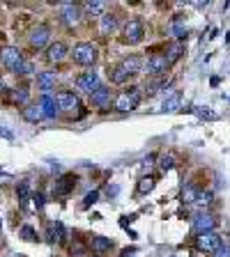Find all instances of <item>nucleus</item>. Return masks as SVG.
I'll return each mask as SVG.
<instances>
[{
    "mask_svg": "<svg viewBox=\"0 0 230 257\" xmlns=\"http://www.w3.org/2000/svg\"><path fill=\"white\" fill-rule=\"evenodd\" d=\"M138 104H140V90H138V87H129V90H124L117 94L113 108L117 113H129V110L138 108Z\"/></svg>",
    "mask_w": 230,
    "mask_h": 257,
    "instance_id": "obj_1",
    "label": "nucleus"
},
{
    "mask_svg": "<svg viewBox=\"0 0 230 257\" xmlns=\"http://www.w3.org/2000/svg\"><path fill=\"white\" fill-rule=\"evenodd\" d=\"M145 35V28H143V21L140 19H129L122 28V42L124 44H138Z\"/></svg>",
    "mask_w": 230,
    "mask_h": 257,
    "instance_id": "obj_2",
    "label": "nucleus"
},
{
    "mask_svg": "<svg viewBox=\"0 0 230 257\" xmlns=\"http://www.w3.org/2000/svg\"><path fill=\"white\" fill-rule=\"evenodd\" d=\"M71 58L76 64H94L97 60V48L88 42H81V44L74 46V51H71Z\"/></svg>",
    "mask_w": 230,
    "mask_h": 257,
    "instance_id": "obj_3",
    "label": "nucleus"
},
{
    "mask_svg": "<svg viewBox=\"0 0 230 257\" xmlns=\"http://www.w3.org/2000/svg\"><path fill=\"white\" fill-rule=\"evenodd\" d=\"M48 37H51V30H48V25L39 23V25H35V28L30 30V35H28V42H30L32 48H44L46 42H48Z\"/></svg>",
    "mask_w": 230,
    "mask_h": 257,
    "instance_id": "obj_4",
    "label": "nucleus"
},
{
    "mask_svg": "<svg viewBox=\"0 0 230 257\" xmlns=\"http://www.w3.org/2000/svg\"><path fill=\"white\" fill-rule=\"evenodd\" d=\"M0 60H2V64H5L9 71H16V69H19V64L23 62V55H21V51H19V48H14V46H7V48H2Z\"/></svg>",
    "mask_w": 230,
    "mask_h": 257,
    "instance_id": "obj_5",
    "label": "nucleus"
},
{
    "mask_svg": "<svg viewBox=\"0 0 230 257\" xmlns=\"http://www.w3.org/2000/svg\"><path fill=\"white\" fill-rule=\"evenodd\" d=\"M60 19L65 25H76L78 19H81V9H78V5H74V2H62L60 5Z\"/></svg>",
    "mask_w": 230,
    "mask_h": 257,
    "instance_id": "obj_6",
    "label": "nucleus"
},
{
    "mask_svg": "<svg viewBox=\"0 0 230 257\" xmlns=\"http://www.w3.org/2000/svg\"><path fill=\"white\" fill-rule=\"evenodd\" d=\"M196 246H198L200 250H212V253H214L216 248H221L223 246V241H221V236L216 235V232H205V235H198Z\"/></svg>",
    "mask_w": 230,
    "mask_h": 257,
    "instance_id": "obj_7",
    "label": "nucleus"
},
{
    "mask_svg": "<svg viewBox=\"0 0 230 257\" xmlns=\"http://www.w3.org/2000/svg\"><path fill=\"white\" fill-rule=\"evenodd\" d=\"M76 85H78V90H85V92H90V94L97 90V87H101L97 71H83V74L76 78Z\"/></svg>",
    "mask_w": 230,
    "mask_h": 257,
    "instance_id": "obj_8",
    "label": "nucleus"
},
{
    "mask_svg": "<svg viewBox=\"0 0 230 257\" xmlns=\"http://www.w3.org/2000/svg\"><path fill=\"white\" fill-rule=\"evenodd\" d=\"M55 104H58V108L65 110V113H71V110H76V108L81 106V104H78V97L71 94V92H58V94H55Z\"/></svg>",
    "mask_w": 230,
    "mask_h": 257,
    "instance_id": "obj_9",
    "label": "nucleus"
},
{
    "mask_svg": "<svg viewBox=\"0 0 230 257\" xmlns=\"http://www.w3.org/2000/svg\"><path fill=\"white\" fill-rule=\"evenodd\" d=\"M74 186H76V177H74V174H62L60 179L53 184V193L58 197L69 195V193L74 191Z\"/></svg>",
    "mask_w": 230,
    "mask_h": 257,
    "instance_id": "obj_10",
    "label": "nucleus"
},
{
    "mask_svg": "<svg viewBox=\"0 0 230 257\" xmlns=\"http://www.w3.org/2000/svg\"><path fill=\"white\" fill-rule=\"evenodd\" d=\"M216 227V218L212 214H200L198 218L193 220V230L198 232V235H205V232H214Z\"/></svg>",
    "mask_w": 230,
    "mask_h": 257,
    "instance_id": "obj_11",
    "label": "nucleus"
},
{
    "mask_svg": "<svg viewBox=\"0 0 230 257\" xmlns=\"http://www.w3.org/2000/svg\"><path fill=\"white\" fill-rule=\"evenodd\" d=\"M168 60H166V55H159V53H154L150 60H147V74H152V76H161L166 69H168Z\"/></svg>",
    "mask_w": 230,
    "mask_h": 257,
    "instance_id": "obj_12",
    "label": "nucleus"
},
{
    "mask_svg": "<svg viewBox=\"0 0 230 257\" xmlns=\"http://www.w3.org/2000/svg\"><path fill=\"white\" fill-rule=\"evenodd\" d=\"M90 101H92V106H97V108H108L111 106V90L101 85V87H97L90 94Z\"/></svg>",
    "mask_w": 230,
    "mask_h": 257,
    "instance_id": "obj_13",
    "label": "nucleus"
},
{
    "mask_svg": "<svg viewBox=\"0 0 230 257\" xmlns=\"http://www.w3.org/2000/svg\"><path fill=\"white\" fill-rule=\"evenodd\" d=\"M39 108H42L44 117H48V120H53L55 115H58V104H55V97H51V94H42Z\"/></svg>",
    "mask_w": 230,
    "mask_h": 257,
    "instance_id": "obj_14",
    "label": "nucleus"
},
{
    "mask_svg": "<svg viewBox=\"0 0 230 257\" xmlns=\"http://www.w3.org/2000/svg\"><path fill=\"white\" fill-rule=\"evenodd\" d=\"M46 232H48V239H51L53 243H62V241H65V236H67L65 225H62L60 220H51L48 227H46Z\"/></svg>",
    "mask_w": 230,
    "mask_h": 257,
    "instance_id": "obj_15",
    "label": "nucleus"
},
{
    "mask_svg": "<svg viewBox=\"0 0 230 257\" xmlns=\"http://www.w3.org/2000/svg\"><path fill=\"white\" fill-rule=\"evenodd\" d=\"M28 99H30V94H28L25 87H12V90L7 92V101L12 106H25Z\"/></svg>",
    "mask_w": 230,
    "mask_h": 257,
    "instance_id": "obj_16",
    "label": "nucleus"
},
{
    "mask_svg": "<svg viewBox=\"0 0 230 257\" xmlns=\"http://www.w3.org/2000/svg\"><path fill=\"white\" fill-rule=\"evenodd\" d=\"M65 55H67V46L62 44V42H55V44L48 46V51H46V60L48 62H62L65 60Z\"/></svg>",
    "mask_w": 230,
    "mask_h": 257,
    "instance_id": "obj_17",
    "label": "nucleus"
},
{
    "mask_svg": "<svg viewBox=\"0 0 230 257\" xmlns=\"http://www.w3.org/2000/svg\"><path fill=\"white\" fill-rule=\"evenodd\" d=\"M37 85H39V90H42V94H48V90H53V85H55V74L53 71H39Z\"/></svg>",
    "mask_w": 230,
    "mask_h": 257,
    "instance_id": "obj_18",
    "label": "nucleus"
},
{
    "mask_svg": "<svg viewBox=\"0 0 230 257\" xmlns=\"http://www.w3.org/2000/svg\"><path fill=\"white\" fill-rule=\"evenodd\" d=\"M120 67L127 71V74H138L140 69H143V58H138V55H129V58H124L122 62H120Z\"/></svg>",
    "mask_w": 230,
    "mask_h": 257,
    "instance_id": "obj_19",
    "label": "nucleus"
},
{
    "mask_svg": "<svg viewBox=\"0 0 230 257\" xmlns=\"http://www.w3.org/2000/svg\"><path fill=\"white\" fill-rule=\"evenodd\" d=\"M90 246H92V250H94V253H108V250L113 248V241H111V239H106V236H99V235H94L90 239Z\"/></svg>",
    "mask_w": 230,
    "mask_h": 257,
    "instance_id": "obj_20",
    "label": "nucleus"
},
{
    "mask_svg": "<svg viewBox=\"0 0 230 257\" xmlns=\"http://www.w3.org/2000/svg\"><path fill=\"white\" fill-rule=\"evenodd\" d=\"M200 191L193 186V184H186L182 189V193H180V200H182L184 204H196V200H198Z\"/></svg>",
    "mask_w": 230,
    "mask_h": 257,
    "instance_id": "obj_21",
    "label": "nucleus"
},
{
    "mask_svg": "<svg viewBox=\"0 0 230 257\" xmlns=\"http://www.w3.org/2000/svg\"><path fill=\"white\" fill-rule=\"evenodd\" d=\"M44 117V113H42V108H39V104H35V106H25L23 108V120L25 122H32V124H37L39 120Z\"/></svg>",
    "mask_w": 230,
    "mask_h": 257,
    "instance_id": "obj_22",
    "label": "nucleus"
},
{
    "mask_svg": "<svg viewBox=\"0 0 230 257\" xmlns=\"http://www.w3.org/2000/svg\"><path fill=\"white\" fill-rule=\"evenodd\" d=\"M115 28H117V16H115V14H104V16H101L99 30L104 32V35H111Z\"/></svg>",
    "mask_w": 230,
    "mask_h": 257,
    "instance_id": "obj_23",
    "label": "nucleus"
},
{
    "mask_svg": "<svg viewBox=\"0 0 230 257\" xmlns=\"http://www.w3.org/2000/svg\"><path fill=\"white\" fill-rule=\"evenodd\" d=\"M81 9H83L88 16H97L104 12V2H97V0H85L81 2Z\"/></svg>",
    "mask_w": 230,
    "mask_h": 257,
    "instance_id": "obj_24",
    "label": "nucleus"
},
{
    "mask_svg": "<svg viewBox=\"0 0 230 257\" xmlns=\"http://www.w3.org/2000/svg\"><path fill=\"white\" fill-rule=\"evenodd\" d=\"M182 53H184V46L180 44V42L170 44L168 48H166V60H168V64H173V62L180 60V58H182Z\"/></svg>",
    "mask_w": 230,
    "mask_h": 257,
    "instance_id": "obj_25",
    "label": "nucleus"
},
{
    "mask_svg": "<svg viewBox=\"0 0 230 257\" xmlns=\"http://www.w3.org/2000/svg\"><path fill=\"white\" fill-rule=\"evenodd\" d=\"M129 76L131 74H127V71H124V69L117 64V67L111 71V81H113V83H117V85H122V83H127V81H129Z\"/></svg>",
    "mask_w": 230,
    "mask_h": 257,
    "instance_id": "obj_26",
    "label": "nucleus"
},
{
    "mask_svg": "<svg viewBox=\"0 0 230 257\" xmlns=\"http://www.w3.org/2000/svg\"><path fill=\"white\" fill-rule=\"evenodd\" d=\"M154 184H157L154 177H140V179H138V193H143V195L150 193V191L154 189Z\"/></svg>",
    "mask_w": 230,
    "mask_h": 257,
    "instance_id": "obj_27",
    "label": "nucleus"
},
{
    "mask_svg": "<svg viewBox=\"0 0 230 257\" xmlns=\"http://www.w3.org/2000/svg\"><path fill=\"white\" fill-rule=\"evenodd\" d=\"M193 113L198 115L200 120H209V122L219 120V115H216L214 110H209V108H207V106H203V108H200V106H196V108H193Z\"/></svg>",
    "mask_w": 230,
    "mask_h": 257,
    "instance_id": "obj_28",
    "label": "nucleus"
},
{
    "mask_svg": "<svg viewBox=\"0 0 230 257\" xmlns=\"http://www.w3.org/2000/svg\"><path fill=\"white\" fill-rule=\"evenodd\" d=\"M168 85V81L166 78H157V81H150V83H145V90L147 94H157V92L161 90V87H166Z\"/></svg>",
    "mask_w": 230,
    "mask_h": 257,
    "instance_id": "obj_29",
    "label": "nucleus"
},
{
    "mask_svg": "<svg viewBox=\"0 0 230 257\" xmlns=\"http://www.w3.org/2000/svg\"><path fill=\"white\" fill-rule=\"evenodd\" d=\"M180 101H182V97H180V94H173L168 101H163V110H166V113H173V110H177Z\"/></svg>",
    "mask_w": 230,
    "mask_h": 257,
    "instance_id": "obj_30",
    "label": "nucleus"
},
{
    "mask_svg": "<svg viewBox=\"0 0 230 257\" xmlns=\"http://www.w3.org/2000/svg\"><path fill=\"white\" fill-rule=\"evenodd\" d=\"M212 202H214V195H212L209 191H205V193H200V195H198V200H196V204H198V207H209Z\"/></svg>",
    "mask_w": 230,
    "mask_h": 257,
    "instance_id": "obj_31",
    "label": "nucleus"
},
{
    "mask_svg": "<svg viewBox=\"0 0 230 257\" xmlns=\"http://www.w3.org/2000/svg\"><path fill=\"white\" fill-rule=\"evenodd\" d=\"M14 74H19V76H28V74H32V62L23 60L21 64H19V69H16Z\"/></svg>",
    "mask_w": 230,
    "mask_h": 257,
    "instance_id": "obj_32",
    "label": "nucleus"
},
{
    "mask_svg": "<svg viewBox=\"0 0 230 257\" xmlns=\"http://www.w3.org/2000/svg\"><path fill=\"white\" fill-rule=\"evenodd\" d=\"M21 235H23L25 241H35V239H37V236H35V230H32L30 225H23L21 227Z\"/></svg>",
    "mask_w": 230,
    "mask_h": 257,
    "instance_id": "obj_33",
    "label": "nucleus"
},
{
    "mask_svg": "<svg viewBox=\"0 0 230 257\" xmlns=\"http://www.w3.org/2000/svg\"><path fill=\"white\" fill-rule=\"evenodd\" d=\"M16 193H19V200H21V202H25V200H28V184L21 182L19 186H16Z\"/></svg>",
    "mask_w": 230,
    "mask_h": 257,
    "instance_id": "obj_34",
    "label": "nucleus"
},
{
    "mask_svg": "<svg viewBox=\"0 0 230 257\" xmlns=\"http://www.w3.org/2000/svg\"><path fill=\"white\" fill-rule=\"evenodd\" d=\"M97 200H99V193H97V191H92V193H88V195H85L83 207H90V204H94Z\"/></svg>",
    "mask_w": 230,
    "mask_h": 257,
    "instance_id": "obj_35",
    "label": "nucleus"
},
{
    "mask_svg": "<svg viewBox=\"0 0 230 257\" xmlns=\"http://www.w3.org/2000/svg\"><path fill=\"white\" fill-rule=\"evenodd\" d=\"M159 168L163 170V172H166V170H170V168H173V156H161Z\"/></svg>",
    "mask_w": 230,
    "mask_h": 257,
    "instance_id": "obj_36",
    "label": "nucleus"
},
{
    "mask_svg": "<svg viewBox=\"0 0 230 257\" xmlns=\"http://www.w3.org/2000/svg\"><path fill=\"white\" fill-rule=\"evenodd\" d=\"M214 257H230V246H226V243H223L221 248H216L214 250Z\"/></svg>",
    "mask_w": 230,
    "mask_h": 257,
    "instance_id": "obj_37",
    "label": "nucleus"
},
{
    "mask_svg": "<svg viewBox=\"0 0 230 257\" xmlns=\"http://www.w3.org/2000/svg\"><path fill=\"white\" fill-rule=\"evenodd\" d=\"M32 200H35V207H37V209H42V207H44V195H42V193H37Z\"/></svg>",
    "mask_w": 230,
    "mask_h": 257,
    "instance_id": "obj_38",
    "label": "nucleus"
},
{
    "mask_svg": "<svg viewBox=\"0 0 230 257\" xmlns=\"http://www.w3.org/2000/svg\"><path fill=\"white\" fill-rule=\"evenodd\" d=\"M117 193V186H108V195H115Z\"/></svg>",
    "mask_w": 230,
    "mask_h": 257,
    "instance_id": "obj_39",
    "label": "nucleus"
},
{
    "mask_svg": "<svg viewBox=\"0 0 230 257\" xmlns=\"http://www.w3.org/2000/svg\"><path fill=\"white\" fill-rule=\"evenodd\" d=\"M0 92H5V81H2V76H0Z\"/></svg>",
    "mask_w": 230,
    "mask_h": 257,
    "instance_id": "obj_40",
    "label": "nucleus"
}]
</instances>
